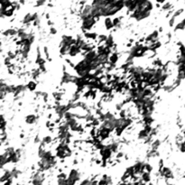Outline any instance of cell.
Masks as SVG:
<instances>
[{
  "mask_svg": "<svg viewBox=\"0 0 185 185\" xmlns=\"http://www.w3.org/2000/svg\"><path fill=\"white\" fill-rule=\"evenodd\" d=\"M81 21H82V23H81V30H82L83 33H85L86 32L91 30L95 26V25L97 23V20L95 19L94 16L88 17V18H85V19H83Z\"/></svg>",
  "mask_w": 185,
  "mask_h": 185,
  "instance_id": "cell-1",
  "label": "cell"
},
{
  "mask_svg": "<svg viewBox=\"0 0 185 185\" xmlns=\"http://www.w3.org/2000/svg\"><path fill=\"white\" fill-rule=\"evenodd\" d=\"M183 12H184V9H183V8H179V9H177L176 11H174V12H173L172 16H174L175 18H177V17H179L181 14H183Z\"/></svg>",
  "mask_w": 185,
  "mask_h": 185,
  "instance_id": "cell-13",
  "label": "cell"
},
{
  "mask_svg": "<svg viewBox=\"0 0 185 185\" xmlns=\"http://www.w3.org/2000/svg\"><path fill=\"white\" fill-rule=\"evenodd\" d=\"M47 25H48L49 26H53V22H52V21L49 19V20L47 21Z\"/></svg>",
  "mask_w": 185,
  "mask_h": 185,
  "instance_id": "cell-19",
  "label": "cell"
},
{
  "mask_svg": "<svg viewBox=\"0 0 185 185\" xmlns=\"http://www.w3.org/2000/svg\"><path fill=\"white\" fill-rule=\"evenodd\" d=\"M121 19H122V16H120V17H114L112 19L113 20L114 27H119L121 26Z\"/></svg>",
  "mask_w": 185,
  "mask_h": 185,
  "instance_id": "cell-11",
  "label": "cell"
},
{
  "mask_svg": "<svg viewBox=\"0 0 185 185\" xmlns=\"http://www.w3.org/2000/svg\"><path fill=\"white\" fill-rule=\"evenodd\" d=\"M8 3H10L9 0H0V4H1L2 6H4V5H6V4H8Z\"/></svg>",
  "mask_w": 185,
  "mask_h": 185,
  "instance_id": "cell-17",
  "label": "cell"
},
{
  "mask_svg": "<svg viewBox=\"0 0 185 185\" xmlns=\"http://www.w3.org/2000/svg\"><path fill=\"white\" fill-rule=\"evenodd\" d=\"M45 3H46V0H37L35 2V6H37V7L43 6L45 5Z\"/></svg>",
  "mask_w": 185,
  "mask_h": 185,
  "instance_id": "cell-15",
  "label": "cell"
},
{
  "mask_svg": "<svg viewBox=\"0 0 185 185\" xmlns=\"http://www.w3.org/2000/svg\"><path fill=\"white\" fill-rule=\"evenodd\" d=\"M57 33V29L54 26H50V34H56Z\"/></svg>",
  "mask_w": 185,
  "mask_h": 185,
  "instance_id": "cell-16",
  "label": "cell"
},
{
  "mask_svg": "<svg viewBox=\"0 0 185 185\" xmlns=\"http://www.w3.org/2000/svg\"><path fill=\"white\" fill-rule=\"evenodd\" d=\"M175 17L174 16H172L171 15V17H170V19H169V22H168V25H169V26L170 27H173L174 26V24H175Z\"/></svg>",
  "mask_w": 185,
  "mask_h": 185,
  "instance_id": "cell-14",
  "label": "cell"
},
{
  "mask_svg": "<svg viewBox=\"0 0 185 185\" xmlns=\"http://www.w3.org/2000/svg\"><path fill=\"white\" fill-rule=\"evenodd\" d=\"M172 7H173V6H172L171 2H165L162 6V10L165 11V12H168L170 10H172Z\"/></svg>",
  "mask_w": 185,
  "mask_h": 185,
  "instance_id": "cell-10",
  "label": "cell"
},
{
  "mask_svg": "<svg viewBox=\"0 0 185 185\" xmlns=\"http://www.w3.org/2000/svg\"><path fill=\"white\" fill-rule=\"evenodd\" d=\"M166 1H167V0H155V2L158 3V4H160V5H161V4H163V3H165Z\"/></svg>",
  "mask_w": 185,
  "mask_h": 185,
  "instance_id": "cell-18",
  "label": "cell"
},
{
  "mask_svg": "<svg viewBox=\"0 0 185 185\" xmlns=\"http://www.w3.org/2000/svg\"><path fill=\"white\" fill-rule=\"evenodd\" d=\"M80 53H81V48L77 45V44H72L70 46V50H69V56L71 58L78 56Z\"/></svg>",
  "mask_w": 185,
  "mask_h": 185,
  "instance_id": "cell-2",
  "label": "cell"
},
{
  "mask_svg": "<svg viewBox=\"0 0 185 185\" xmlns=\"http://www.w3.org/2000/svg\"><path fill=\"white\" fill-rule=\"evenodd\" d=\"M184 71V72H185V68H184V71Z\"/></svg>",
  "mask_w": 185,
  "mask_h": 185,
  "instance_id": "cell-21",
  "label": "cell"
},
{
  "mask_svg": "<svg viewBox=\"0 0 185 185\" xmlns=\"http://www.w3.org/2000/svg\"><path fill=\"white\" fill-rule=\"evenodd\" d=\"M118 61H119V54L117 53V52H113L109 54V56H108V61L109 62L116 64V63H117Z\"/></svg>",
  "mask_w": 185,
  "mask_h": 185,
  "instance_id": "cell-4",
  "label": "cell"
},
{
  "mask_svg": "<svg viewBox=\"0 0 185 185\" xmlns=\"http://www.w3.org/2000/svg\"><path fill=\"white\" fill-rule=\"evenodd\" d=\"M36 88H37V83L34 81H30L26 84V89L29 91H34L36 89Z\"/></svg>",
  "mask_w": 185,
  "mask_h": 185,
  "instance_id": "cell-8",
  "label": "cell"
},
{
  "mask_svg": "<svg viewBox=\"0 0 185 185\" xmlns=\"http://www.w3.org/2000/svg\"><path fill=\"white\" fill-rule=\"evenodd\" d=\"M104 26L106 27V30L110 31L114 28V25H113V20L111 19L110 16H107L104 19Z\"/></svg>",
  "mask_w": 185,
  "mask_h": 185,
  "instance_id": "cell-3",
  "label": "cell"
},
{
  "mask_svg": "<svg viewBox=\"0 0 185 185\" xmlns=\"http://www.w3.org/2000/svg\"><path fill=\"white\" fill-rule=\"evenodd\" d=\"M69 50H70V46H68V45H60L59 52H60V54L61 56L68 55L69 54Z\"/></svg>",
  "mask_w": 185,
  "mask_h": 185,
  "instance_id": "cell-6",
  "label": "cell"
},
{
  "mask_svg": "<svg viewBox=\"0 0 185 185\" xmlns=\"http://www.w3.org/2000/svg\"><path fill=\"white\" fill-rule=\"evenodd\" d=\"M161 144V141L160 140H155L151 143V149H155V150H158V147Z\"/></svg>",
  "mask_w": 185,
  "mask_h": 185,
  "instance_id": "cell-12",
  "label": "cell"
},
{
  "mask_svg": "<svg viewBox=\"0 0 185 185\" xmlns=\"http://www.w3.org/2000/svg\"><path fill=\"white\" fill-rule=\"evenodd\" d=\"M46 185H51V184H50V183H48V184H46Z\"/></svg>",
  "mask_w": 185,
  "mask_h": 185,
  "instance_id": "cell-20",
  "label": "cell"
},
{
  "mask_svg": "<svg viewBox=\"0 0 185 185\" xmlns=\"http://www.w3.org/2000/svg\"><path fill=\"white\" fill-rule=\"evenodd\" d=\"M183 30H185V17L181 22H179V23L175 26V27H174V32H177V31H183Z\"/></svg>",
  "mask_w": 185,
  "mask_h": 185,
  "instance_id": "cell-7",
  "label": "cell"
},
{
  "mask_svg": "<svg viewBox=\"0 0 185 185\" xmlns=\"http://www.w3.org/2000/svg\"><path fill=\"white\" fill-rule=\"evenodd\" d=\"M37 121V116L35 114H29L26 116V122L28 125H33Z\"/></svg>",
  "mask_w": 185,
  "mask_h": 185,
  "instance_id": "cell-5",
  "label": "cell"
},
{
  "mask_svg": "<svg viewBox=\"0 0 185 185\" xmlns=\"http://www.w3.org/2000/svg\"><path fill=\"white\" fill-rule=\"evenodd\" d=\"M53 139H54V137H53L52 136H44L43 137V139H42V143H43L45 145L51 144H53Z\"/></svg>",
  "mask_w": 185,
  "mask_h": 185,
  "instance_id": "cell-9",
  "label": "cell"
}]
</instances>
